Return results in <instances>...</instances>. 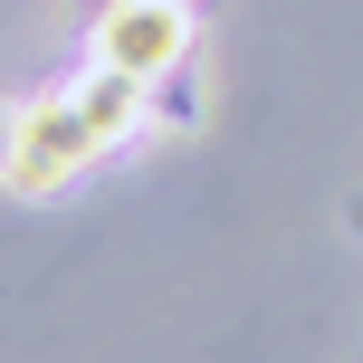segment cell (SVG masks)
<instances>
[{"mask_svg":"<svg viewBox=\"0 0 363 363\" xmlns=\"http://www.w3.org/2000/svg\"><path fill=\"white\" fill-rule=\"evenodd\" d=\"M134 134H153V86L86 57L67 86H48V96L19 106V134H10L0 182H10V191H57V182L96 172L115 144H134Z\"/></svg>","mask_w":363,"mask_h":363,"instance_id":"obj_1","label":"cell"},{"mask_svg":"<svg viewBox=\"0 0 363 363\" xmlns=\"http://www.w3.org/2000/svg\"><path fill=\"white\" fill-rule=\"evenodd\" d=\"M96 67H125V77H172L191 57V0H106L96 10V38H86Z\"/></svg>","mask_w":363,"mask_h":363,"instance_id":"obj_2","label":"cell"},{"mask_svg":"<svg viewBox=\"0 0 363 363\" xmlns=\"http://www.w3.org/2000/svg\"><path fill=\"white\" fill-rule=\"evenodd\" d=\"M10 134H19V106L0 96V163H10Z\"/></svg>","mask_w":363,"mask_h":363,"instance_id":"obj_3","label":"cell"}]
</instances>
